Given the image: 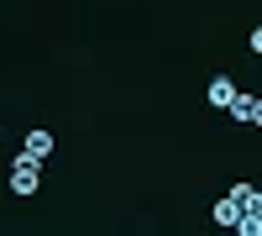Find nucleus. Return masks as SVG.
<instances>
[{"mask_svg": "<svg viewBox=\"0 0 262 236\" xmlns=\"http://www.w3.org/2000/svg\"><path fill=\"white\" fill-rule=\"evenodd\" d=\"M11 189H16V195H37V189H42V184H37V163L21 158V153H16V163H11Z\"/></svg>", "mask_w": 262, "mask_h": 236, "instance_id": "f257e3e1", "label": "nucleus"}, {"mask_svg": "<svg viewBox=\"0 0 262 236\" xmlns=\"http://www.w3.org/2000/svg\"><path fill=\"white\" fill-rule=\"evenodd\" d=\"M48 153H53V137L42 132V126H37V132H27V147H21V158H32V163H42Z\"/></svg>", "mask_w": 262, "mask_h": 236, "instance_id": "f03ea898", "label": "nucleus"}, {"mask_svg": "<svg viewBox=\"0 0 262 236\" xmlns=\"http://www.w3.org/2000/svg\"><path fill=\"white\" fill-rule=\"evenodd\" d=\"M231 111H236V121H247V126H257V121H262V105H257V95H242V90H236Z\"/></svg>", "mask_w": 262, "mask_h": 236, "instance_id": "7ed1b4c3", "label": "nucleus"}, {"mask_svg": "<svg viewBox=\"0 0 262 236\" xmlns=\"http://www.w3.org/2000/svg\"><path fill=\"white\" fill-rule=\"evenodd\" d=\"M231 100H236V84L221 74V79H210V105L215 111H231Z\"/></svg>", "mask_w": 262, "mask_h": 236, "instance_id": "20e7f679", "label": "nucleus"}, {"mask_svg": "<svg viewBox=\"0 0 262 236\" xmlns=\"http://www.w3.org/2000/svg\"><path fill=\"white\" fill-rule=\"evenodd\" d=\"M231 200L242 205V210H262V195H257L252 184H236V189H231Z\"/></svg>", "mask_w": 262, "mask_h": 236, "instance_id": "39448f33", "label": "nucleus"}, {"mask_svg": "<svg viewBox=\"0 0 262 236\" xmlns=\"http://www.w3.org/2000/svg\"><path fill=\"white\" fill-rule=\"evenodd\" d=\"M215 221L236 231V221H242V205H236V200H221V205H215Z\"/></svg>", "mask_w": 262, "mask_h": 236, "instance_id": "423d86ee", "label": "nucleus"}]
</instances>
